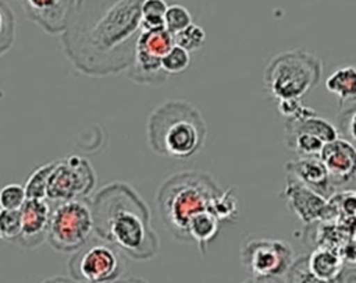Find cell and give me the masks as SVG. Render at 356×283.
I'll return each instance as SVG.
<instances>
[{
    "label": "cell",
    "instance_id": "1",
    "mask_svg": "<svg viewBox=\"0 0 356 283\" xmlns=\"http://www.w3.org/2000/svg\"><path fill=\"white\" fill-rule=\"evenodd\" d=\"M145 0H76L61 46L70 63L89 77L129 68L142 33Z\"/></svg>",
    "mask_w": 356,
    "mask_h": 283
},
{
    "label": "cell",
    "instance_id": "2",
    "mask_svg": "<svg viewBox=\"0 0 356 283\" xmlns=\"http://www.w3.org/2000/svg\"><path fill=\"white\" fill-rule=\"evenodd\" d=\"M95 234L136 261L153 258L160 240L145 199L125 181H113L90 199Z\"/></svg>",
    "mask_w": 356,
    "mask_h": 283
},
{
    "label": "cell",
    "instance_id": "3",
    "mask_svg": "<svg viewBox=\"0 0 356 283\" xmlns=\"http://www.w3.org/2000/svg\"><path fill=\"white\" fill-rule=\"evenodd\" d=\"M221 192L222 190L207 173L195 170L175 173L164 180L157 191L160 217L175 240L191 243L189 222L197 213L210 211Z\"/></svg>",
    "mask_w": 356,
    "mask_h": 283
},
{
    "label": "cell",
    "instance_id": "4",
    "mask_svg": "<svg viewBox=\"0 0 356 283\" xmlns=\"http://www.w3.org/2000/svg\"><path fill=\"white\" fill-rule=\"evenodd\" d=\"M146 134L149 146L156 155L186 159L203 148L207 125L192 103L167 100L150 113Z\"/></svg>",
    "mask_w": 356,
    "mask_h": 283
},
{
    "label": "cell",
    "instance_id": "5",
    "mask_svg": "<svg viewBox=\"0 0 356 283\" xmlns=\"http://www.w3.org/2000/svg\"><path fill=\"white\" fill-rule=\"evenodd\" d=\"M321 60L305 50H285L267 63L263 71L266 91L277 100L302 99L314 89L321 78Z\"/></svg>",
    "mask_w": 356,
    "mask_h": 283
},
{
    "label": "cell",
    "instance_id": "6",
    "mask_svg": "<svg viewBox=\"0 0 356 283\" xmlns=\"http://www.w3.org/2000/svg\"><path fill=\"white\" fill-rule=\"evenodd\" d=\"M95 233L90 199L51 202L47 241L58 252L74 254Z\"/></svg>",
    "mask_w": 356,
    "mask_h": 283
},
{
    "label": "cell",
    "instance_id": "7",
    "mask_svg": "<svg viewBox=\"0 0 356 283\" xmlns=\"http://www.w3.org/2000/svg\"><path fill=\"white\" fill-rule=\"evenodd\" d=\"M124 269L120 251L102 238H90L68 261L71 277L79 283H110Z\"/></svg>",
    "mask_w": 356,
    "mask_h": 283
},
{
    "label": "cell",
    "instance_id": "8",
    "mask_svg": "<svg viewBox=\"0 0 356 283\" xmlns=\"http://www.w3.org/2000/svg\"><path fill=\"white\" fill-rule=\"evenodd\" d=\"M96 173L86 158L70 155L54 162L46 199L49 202H64L88 198L95 190Z\"/></svg>",
    "mask_w": 356,
    "mask_h": 283
},
{
    "label": "cell",
    "instance_id": "9",
    "mask_svg": "<svg viewBox=\"0 0 356 283\" xmlns=\"http://www.w3.org/2000/svg\"><path fill=\"white\" fill-rule=\"evenodd\" d=\"M295 261L291 244L280 238L252 237L241 247V262L252 276L281 277Z\"/></svg>",
    "mask_w": 356,
    "mask_h": 283
},
{
    "label": "cell",
    "instance_id": "10",
    "mask_svg": "<svg viewBox=\"0 0 356 283\" xmlns=\"http://www.w3.org/2000/svg\"><path fill=\"white\" fill-rule=\"evenodd\" d=\"M285 181L282 197L285 198L288 208L299 220L309 224L317 220H327L334 216L337 206H332L330 199L303 185L289 174H286Z\"/></svg>",
    "mask_w": 356,
    "mask_h": 283
},
{
    "label": "cell",
    "instance_id": "11",
    "mask_svg": "<svg viewBox=\"0 0 356 283\" xmlns=\"http://www.w3.org/2000/svg\"><path fill=\"white\" fill-rule=\"evenodd\" d=\"M25 17L50 35H61L72 17L76 0H17Z\"/></svg>",
    "mask_w": 356,
    "mask_h": 283
},
{
    "label": "cell",
    "instance_id": "12",
    "mask_svg": "<svg viewBox=\"0 0 356 283\" xmlns=\"http://www.w3.org/2000/svg\"><path fill=\"white\" fill-rule=\"evenodd\" d=\"M318 158L337 190L356 180V146L349 141L339 137L325 144Z\"/></svg>",
    "mask_w": 356,
    "mask_h": 283
},
{
    "label": "cell",
    "instance_id": "13",
    "mask_svg": "<svg viewBox=\"0 0 356 283\" xmlns=\"http://www.w3.org/2000/svg\"><path fill=\"white\" fill-rule=\"evenodd\" d=\"M21 234L17 244L22 248H36L47 240L51 202L47 199H26L19 209Z\"/></svg>",
    "mask_w": 356,
    "mask_h": 283
},
{
    "label": "cell",
    "instance_id": "14",
    "mask_svg": "<svg viewBox=\"0 0 356 283\" xmlns=\"http://www.w3.org/2000/svg\"><path fill=\"white\" fill-rule=\"evenodd\" d=\"M286 174L295 177L303 185L312 188L327 199L337 194L330 174L318 156H299L285 165Z\"/></svg>",
    "mask_w": 356,
    "mask_h": 283
},
{
    "label": "cell",
    "instance_id": "15",
    "mask_svg": "<svg viewBox=\"0 0 356 283\" xmlns=\"http://www.w3.org/2000/svg\"><path fill=\"white\" fill-rule=\"evenodd\" d=\"M284 131L288 132H306L317 137L324 144L335 141L339 138L337 127L328 120L320 117L312 107H307L306 112L295 118L285 120Z\"/></svg>",
    "mask_w": 356,
    "mask_h": 283
},
{
    "label": "cell",
    "instance_id": "16",
    "mask_svg": "<svg viewBox=\"0 0 356 283\" xmlns=\"http://www.w3.org/2000/svg\"><path fill=\"white\" fill-rule=\"evenodd\" d=\"M309 269L318 277L324 280H337L343 276L345 261L334 247L321 245L314 248L307 255Z\"/></svg>",
    "mask_w": 356,
    "mask_h": 283
},
{
    "label": "cell",
    "instance_id": "17",
    "mask_svg": "<svg viewBox=\"0 0 356 283\" xmlns=\"http://www.w3.org/2000/svg\"><path fill=\"white\" fill-rule=\"evenodd\" d=\"M325 88L342 106L356 102V64L335 68L325 79Z\"/></svg>",
    "mask_w": 356,
    "mask_h": 283
},
{
    "label": "cell",
    "instance_id": "18",
    "mask_svg": "<svg viewBox=\"0 0 356 283\" xmlns=\"http://www.w3.org/2000/svg\"><path fill=\"white\" fill-rule=\"evenodd\" d=\"M175 46L174 35L165 28L154 31H142L135 54H142L154 60H161Z\"/></svg>",
    "mask_w": 356,
    "mask_h": 283
},
{
    "label": "cell",
    "instance_id": "19",
    "mask_svg": "<svg viewBox=\"0 0 356 283\" xmlns=\"http://www.w3.org/2000/svg\"><path fill=\"white\" fill-rule=\"evenodd\" d=\"M220 223L221 222L217 219V216L210 211L197 213L189 222L188 234H189L191 243H196L199 247V251L203 255L206 254L209 244L217 237L220 231Z\"/></svg>",
    "mask_w": 356,
    "mask_h": 283
},
{
    "label": "cell",
    "instance_id": "20",
    "mask_svg": "<svg viewBox=\"0 0 356 283\" xmlns=\"http://www.w3.org/2000/svg\"><path fill=\"white\" fill-rule=\"evenodd\" d=\"M285 132V145L289 151L299 156H320L323 146L325 145L321 139L306 132Z\"/></svg>",
    "mask_w": 356,
    "mask_h": 283
},
{
    "label": "cell",
    "instance_id": "21",
    "mask_svg": "<svg viewBox=\"0 0 356 283\" xmlns=\"http://www.w3.org/2000/svg\"><path fill=\"white\" fill-rule=\"evenodd\" d=\"M54 169V162L46 163L32 171L25 183V194L28 199H46L47 185Z\"/></svg>",
    "mask_w": 356,
    "mask_h": 283
},
{
    "label": "cell",
    "instance_id": "22",
    "mask_svg": "<svg viewBox=\"0 0 356 283\" xmlns=\"http://www.w3.org/2000/svg\"><path fill=\"white\" fill-rule=\"evenodd\" d=\"M164 0H145L142 4V31H154L165 28L164 17L167 13Z\"/></svg>",
    "mask_w": 356,
    "mask_h": 283
},
{
    "label": "cell",
    "instance_id": "23",
    "mask_svg": "<svg viewBox=\"0 0 356 283\" xmlns=\"http://www.w3.org/2000/svg\"><path fill=\"white\" fill-rule=\"evenodd\" d=\"M210 212H213L220 222H234L238 216V197L235 188L224 190L214 199Z\"/></svg>",
    "mask_w": 356,
    "mask_h": 283
},
{
    "label": "cell",
    "instance_id": "24",
    "mask_svg": "<svg viewBox=\"0 0 356 283\" xmlns=\"http://www.w3.org/2000/svg\"><path fill=\"white\" fill-rule=\"evenodd\" d=\"M15 40V15L11 7L0 0V57L6 54Z\"/></svg>",
    "mask_w": 356,
    "mask_h": 283
},
{
    "label": "cell",
    "instance_id": "25",
    "mask_svg": "<svg viewBox=\"0 0 356 283\" xmlns=\"http://www.w3.org/2000/svg\"><path fill=\"white\" fill-rule=\"evenodd\" d=\"M341 279L337 280H324L316 276L307 265V255L299 257L293 261L289 270L286 272V283H341Z\"/></svg>",
    "mask_w": 356,
    "mask_h": 283
},
{
    "label": "cell",
    "instance_id": "26",
    "mask_svg": "<svg viewBox=\"0 0 356 283\" xmlns=\"http://www.w3.org/2000/svg\"><path fill=\"white\" fill-rule=\"evenodd\" d=\"M335 127L341 138L356 146V102L342 106L337 116Z\"/></svg>",
    "mask_w": 356,
    "mask_h": 283
},
{
    "label": "cell",
    "instance_id": "27",
    "mask_svg": "<svg viewBox=\"0 0 356 283\" xmlns=\"http://www.w3.org/2000/svg\"><path fill=\"white\" fill-rule=\"evenodd\" d=\"M191 24H192V15L186 7L181 4L168 6L164 17V25L170 33L177 35L178 32L188 28Z\"/></svg>",
    "mask_w": 356,
    "mask_h": 283
},
{
    "label": "cell",
    "instance_id": "28",
    "mask_svg": "<svg viewBox=\"0 0 356 283\" xmlns=\"http://www.w3.org/2000/svg\"><path fill=\"white\" fill-rule=\"evenodd\" d=\"M174 40L177 46L185 49L186 52H193L200 49L204 45L206 32L203 31L202 26L192 22L188 28L174 35Z\"/></svg>",
    "mask_w": 356,
    "mask_h": 283
},
{
    "label": "cell",
    "instance_id": "29",
    "mask_svg": "<svg viewBox=\"0 0 356 283\" xmlns=\"http://www.w3.org/2000/svg\"><path fill=\"white\" fill-rule=\"evenodd\" d=\"M191 63V56L189 52L179 46H174L163 59H161V66L163 70L170 75V74H179L188 68Z\"/></svg>",
    "mask_w": 356,
    "mask_h": 283
},
{
    "label": "cell",
    "instance_id": "30",
    "mask_svg": "<svg viewBox=\"0 0 356 283\" xmlns=\"http://www.w3.org/2000/svg\"><path fill=\"white\" fill-rule=\"evenodd\" d=\"M0 234L3 240L15 243L21 234L19 211H0Z\"/></svg>",
    "mask_w": 356,
    "mask_h": 283
},
{
    "label": "cell",
    "instance_id": "31",
    "mask_svg": "<svg viewBox=\"0 0 356 283\" xmlns=\"http://www.w3.org/2000/svg\"><path fill=\"white\" fill-rule=\"evenodd\" d=\"M26 199L25 188L19 184H7L0 190V209L19 211Z\"/></svg>",
    "mask_w": 356,
    "mask_h": 283
},
{
    "label": "cell",
    "instance_id": "32",
    "mask_svg": "<svg viewBox=\"0 0 356 283\" xmlns=\"http://www.w3.org/2000/svg\"><path fill=\"white\" fill-rule=\"evenodd\" d=\"M278 102V112L281 113V116L285 117V120L288 118H295L300 114H303L307 109V106H305L302 103V99H282V100H277Z\"/></svg>",
    "mask_w": 356,
    "mask_h": 283
},
{
    "label": "cell",
    "instance_id": "33",
    "mask_svg": "<svg viewBox=\"0 0 356 283\" xmlns=\"http://www.w3.org/2000/svg\"><path fill=\"white\" fill-rule=\"evenodd\" d=\"M242 283H286L282 277H260V276H250Z\"/></svg>",
    "mask_w": 356,
    "mask_h": 283
},
{
    "label": "cell",
    "instance_id": "34",
    "mask_svg": "<svg viewBox=\"0 0 356 283\" xmlns=\"http://www.w3.org/2000/svg\"><path fill=\"white\" fill-rule=\"evenodd\" d=\"M40 283H79V282L74 280L72 277H67V276H51V277L42 280Z\"/></svg>",
    "mask_w": 356,
    "mask_h": 283
},
{
    "label": "cell",
    "instance_id": "35",
    "mask_svg": "<svg viewBox=\"0 0 356 283\" xmlns=\"http://www.w3.org/2000/svg\"><path fill=\"white\" fill-rule=\"evenodd\" d=\"M110 283H147L142 277H135V276H128V277H118L117 280H113Z\"/></svg>",
    "mask_w": 356,
    "mask_h": 283
},
{
    "label": "cell",
    "instance_id": "36",
    "mask_svg": "<svg viewBox=\"0 0 356 283\" xmlns=\"http://www.w3.org/2000/svg\"><path fill=\"white\" fill-rule=\"evenodd\" d=\"M341 283H356V273H348L346 276L343 275Z\"/></svg>",
    "mask_w": 356,
    "mask_h": 283
},
{
    "label": "cell",
    "instance_id": "37",
    "mask_svg": "<svg viewBox=\"0 0 356 283\" xmlns=\"http://www.w3.org/2000/svg\"><path fill=\"white\" fill-rule=\"evenodd\" d=\"M0 211H1V209H0ZM0 238H1V234H0Z\"/></svg>",
    "mask_w": 356,
    "mask_h": 283
}]
</instances>
